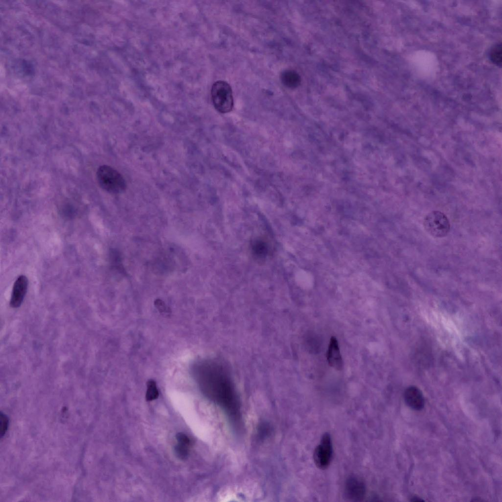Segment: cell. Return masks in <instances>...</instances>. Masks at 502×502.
I'll return each mask as SVG.
<instances>
[{"instance_id":"obj_1","label":"cell","mask_w":502,"mask_h":502,"mask_svg":"<svg viewBox=\"0 0 502 502\" xmlns=\"http://www.w3.org/2000/svg\"><path fill=\"white\" fill-rule=\"evenodd\" d=\"M193 375L203 394L218 405L234 422L240 419L238 394L231 376L220 362L203 359L193 367Z\"/></svg>"},{"instance_id":"obj_2","label":"cell","mask_w":502,"mask_h":502,"mask_svg":"<svg viewBox=\"0 0 502 502\" xmlns=\"http://www.w3.org/2000/svg\"><path fill=\"white\" fill-rule=\"evenodd\" d=\"M97 179L100 187L111 194H120L126 188V182L117 170L104 165L100 166L97 172Z\"/></svg>"},{"instance_id":"obj_3","label":"cell","mask_w":502,"mask_h":502,"mask_svg":"<svg viewBox=\"0 0 502 502\" xmlns=\"http://www.w3.org/2000/svg\"><path fill=\"white\" fill-rule=\"evenodd\" d=\"M211 96L215 108L221 113L230 112L234 105L232 89L226 81L218 80L213 84Z\"/></svg>"},{"instance_id":"obj_4","label":"cell","mask_w":502,"mask_h":502,"mask_svg":"<svg viewBox=\"0 0 502 502\" xmlns=\"http://www.w3.org/2000/svg\"><path fill=\"white\" fill-rule=\"evenodd\" d=\"M423 224L426 231L434 237H445L450 229L448 218L440 211H433L429 213L425 217Z\"/></svg>"},{"instance_id":"obj_5","label":"cell","mask_w":502,"mask_h":502,"mask_svg":"<svg viewBox=\"0 0 502 502\" xmlns=\"http://www.w3.org/2000/svg\"><path fill=\"white\" fill-rule=\"evenodd\" d=\"M332 454V446L330 435L325 433L320 443L315 448L313 459L316 466L320 469L325 470L329 465Z\"/></svg>"},{"instance_id":"obj_6","label":"cell","mask_w":502,"mask_h":502,"mask_svg":"<svg viewBox=\"0 0 502 502\" xmlns=\"http://www.w3.org/2000/svg\"><path fill=\"white\" fill-rule=\"evenodd\" d=\"M366 486L363 480L358 477L351 475L346 479L345 484V494L346 497L353 502L363 500L366 495Z\"/></svg>"},{"instance_id":"obj_7","label":"cell","mask_w":502,"mask_h":502,"mask_svg":"<svg viewBox=\"0 0 502 502\" xmlns=\"http://www.w3.org/2000/svg\"><path fill=\"white\" fill-rule=\"evenodd\" d=\"M27 278L24 275H21L15 280L10 300V305L13 308L20 307L25 296L28 287Z\"/></svg>"},{"instance_id":"obj_8","label":"cell","mask_w":502,"mask_h":502,"mask_svg":"<svg viewBox=\"0 0 502 502\" xmlns=\"http://www.w3.org/2000/svg\"><path fill=\"white\" fill-rule=\"evenodd\" d=\"M404 399L406 404L415 410H422L425 405V400L421 390L416 386L408 387L404 391Z\"/></svg>"},{"instance_id":"obj_9","label":"cell","mask_w":502,"mask_h":502,"mask_svg":"<svg viewBox=\"0 0 502 502\" xmlns=\"http://www.w3.org/2000/svg\"><path fill=\"white\" fill-rule=\"evenodd\" d=\"M327 360L329 365L337 370H341L343 366L338 342L336 338H330L327 351Z\"/></svg>"},{"instance_id":"obj_10","label":"cell","mask_w":502,"mask_h":502,"mask_svg":"<svg viewBox=\"0 0 502 502\" xmlns=\"http://www.w3.org/2000/svg\"><path fill=\"white\" fill-rule=\"evenodd\" d=\"M281 80L283 84L290 88L297 87L300 83L299 75L293 70H286L281 75Z\"/></svg>"},{"instance_id":"obj_11","label":"cell","mask_w":502,"mask_h":502,"mask_svg":"<svg viewBox=\"0 0 502 502\" xmlns=\"http://www.w3.org/2000/svg\"><path fill=\"white\" fill-rule=\"evenodd\" d=\"M491 61L496 65L501 67L502 64V45L497 44L491 50L489 54Z\"/></svg>"},{"instance_id":"obj_12","label":"cell","mask_w":502,"mask_h":502,"mask_svg":"<svg viewBox=\"0 0 502 502\" xmlns=\"http://www.w3.org/2000/svg\"><path fill=\"white\" fill-rule=\"evenodd\" d=\"M158 391L156 387L155 382L151 380L147 383V390L146 394V399L147 401L154 400L157 398Z\"/></svg>"},{"instance_id":"obj_13","label":"cell","mask_w":502,"mask_h":502,"mask_svg":"<svg viewBox=\"0 0 502 502\" xmlns=\"http://www.w3.org/2000/svg\"><path fill=\"white\" fill-rule=\"evenodd\" d=\"M253 251L254 254L258 256L263 257L268 252V247L266 243L259 240L256 241L252 246Z\"/></svg>"},{"instance_id":"obj_14","label":"cell","mask_w":502,"mask_h":502,"mask_svg":"<svg viewBox=\"0 0 502 502\" xmlns=\"http://www.w3.org/2000/svg\"><path fill=\"white\" fill-rule=\"evenodd\" d=\"M189 447L188 446L178 443L175 447L176 455L181 459H186L188 455Z\"/></svg>"},{"instance_id":"obj_15","label":"cell","mask_w":502,"mask_h":502,"mask_svg":"<svg viewBox=\"0 0 502 502\" xmlns=\"http://www.w3.org/2000/svg\"><path fill=\"white\" fill-rule=\"evenodd\" d=\"M8 423V420L6 416L4 415V414H2V413H1L0 425V435L1 436H3L5 433V432L7 428Z\"/></svg>"},{"instance_id":"obj_16","label":"cell","mask_w":502,"mask_h":502,"mask_svg":"<svg viewBox=\"0 0 502 502\" xmlns=\"http://www.w3.org/2000/svg\"><path fill=\"white\" fill-rule=\"evenodd\" d=\"M176 438L178 443L182 444L189 447L190 445V439L184 434L178 433L176 435Z\"/></svg>"},{"instance_id":"obj_17","label":"cell","mask_w":502,"mask_h":502,"mask_svg":"<svg viewBox=\"0 0 502 502\" xmlns=\"http://www.w3.org/2000/svg\"><path fill=\"white\" fill-rule=\"evenodd\" d=\"M411 501H414V502H415V501H423V500H421V499H419V498H417V497L413 498V499L411 500Z\"/></svg>"}]
</instances>
